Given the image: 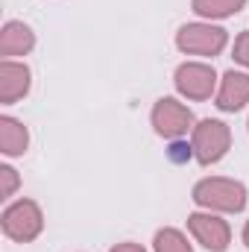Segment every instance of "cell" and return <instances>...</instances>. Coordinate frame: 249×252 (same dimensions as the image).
<instances>
[{
  "label": "cell",
  "mask_w": 249,
  "mask_h": 252,
  "mask_svg": "<svg viewBox=\"0 0 249 252\" xmlns=\"http://www.w3.org/2000/svg\"><path fill=\"white\" fill-rule=\"evenodd\" d=\"M30 85H32V73L27 64L12 62V59L0 62V103L3 106H12L21 97H27Z\"/></svg>",
  "instance_id": "8"
},
{
  "label": "cell",
  "mask_w": 249,
  "mask_h": 252,
  "mask_svg": "<svg viewBox=\"0 0 249 252\" xmlns=\"http://www.w3.org/2000/svg\"><path fill=\"white\" fill-rule=\"evenodd\" d=\"M15 188H18V173L9 164H3L0 167V199H9L15 193Z\"/></svg>",
  "instance_id": "14"
},
{
  "label": "cell",
  "mask_w": 249,
  "mask_h": 252,
  "mask_svg": "<svg viewBox=\"0 0 249 252\" xmlns=\"http://www.w3.org/2000/svg\"><path fill=\"white\" fill-rule=\"evenodd\" d=\"M249 103V73L226 70L217 88V109L220 112H241Z\"/></svg>",
  "instance_id": "9"
},
{
  "label": "cell",
  "mask_w": 249,
  "mask_h": 252,
  "mask_svg": "<svg viewBox=\"0 0 249 252\" xmlns=\"http://www.w3.org/2000/svg\"><path fill=\"white\" fill-rule=\"evenodd\" d=\"M153 250L156 252H193L187 238L179 229H158L153 238Z\"/></svg>",
  "instance_id": "13"
},
{
  "label": "cell",
  "mask_w": 249,
  "mask_h": 252,
  "mask_svg": "<svg viewBox=\"0 0 249 252\" xmlns=\"http://www.w3.org/2000/svg\"><path fill=\"white\" fill-rule=\"evenodd\" d=\"M109 252H147V250L138 247V244H118V247H112Z\"/></svg>",
  "instance_id": "16"
},
{
  "label": "cell",
  "mask_w": 249,
  "mask_h": 252,
  "mask_svg": "<svg viewBox=\"0 0 249 252\" xmlns=\"http://www.w3.org/2000/svg\"><path fill=\"white\" fill-rule=\"evenodd\" d=\"M229 44V32L214 24H185L176 32V47L187 56H217Z\"/></svg>",
  "instance_id": "4"
},
{
  "label": "cell",
  "mask_w": 249,
  "mask_h": 252,
  "mask_svg": "<svg viewBox=\"0 0 249 252\" xmlns=\"http://www.w3.org/2000/svg\"><path fill=\"white\" fill-rule=\"evenodd\" d=\"M176 91L187 100H208L217 88V73L205 62H185L176 67Z\"/></svg>",
  "instance_id": "7"
},
{
  "label": "cell",
  "mask_w": 249,
  "mask_h": 252,
  "mask_svg": "<svg viewBox=\"0 0 249 252\" xmlns=\"http://www.w3.org/2000/svg\"><path fill=\"white\" fill-rule=\"evenodd\" d=\"M153 126L161 138L176 141V138L187 135V129H193V112L173 97H161L153 106Z\"/></svg>",
  "instance_id": "6"
},
{
  "label": "cell",
  "mask_w": 249,
  "mask_h": 252,
  "mask_svg": "<svg viewBox=\"0 0 249 252\" xmlns=\"http://www.w3.org/2000/svg\"><path fill=\"white\" fill-rule=\"evenodd\" d=\"M27 147H30L27 126L21 124V121H15V118H9V115H3L0 118V153L9 156V158H15V156H24Z\"/></svg>",
  "instance_id": "11"
},
{
  "label": "cell",
  "mask_w": 249,
  "mask_h": 252,
  "mask_svg": "<svg viewBox=\"0 0 249 252\" xmlns=\"http://www.w3.org/2000/svg\"><path fill=\"white\" fill-rule=\"evenodd\" d=\"M187 229L193 235V241L208 252H226L232 244V229L223 217H217L214 211H196L187 217Z\"/></svg>",
  "instance_id": "5"
},
{
  "label": "cell",
  "mask_w": 249,
  "mask_h": 252,
  "mask_svg": "<svg viewBox=\"0 0 249 252\" xmlns=\"http://www.w3.org/2000/svg\"><path fill=\"white\" fill-rule=\"evenodd\" d=\"M235 62L249 67V32H241L238 41H235Z\"/></svg>",
  "instance_id": "15"
},
{
  "label": "cell",
  "mask_w": 249,
  "mask_h": 252,
  "mask_svg": "<svg viewBox=\"0 0 249 252\" xmlns=\"http://www.w3.org/2000/svg\"><path fill=\"white\" fill-rule=\"evenodd\" d=\"M190 132H193L190 135V150H193V158L199 164H217L229 153V147H232V132H229V126L223 121L205 118Z\"/></svg>",
  "instance_id": "3"
},
{
  "label": "cell",
  "mask_w": 249,
  "mask_h": 252,
  "mask_svg": "<svg viewBox=\"0 0 249 252\" xmlns=\"http://www.w3.org/2000/svg\"><path fill=\"white\" fill-rule=\"evenodd\" d=\"M244 244H247V250H249V223L244 226Z\"/></svg>",
  "instance_id": "17"
},
{
  "label": "cell",
  "mask_w": 249,
  "mask_h": 252,
  "mask_svg": "<svg viewBox=\"0 0 249 252\" xmlns=\"http://www.w3.org/2000/svg\"><path fill=\"white\" fill-rule=\"evenodd\" d=\"M35 47V32L24 21H6L0 30V53L6 59L12 56H27Z\"/></svg>",
  "instance_id": "10"
},
{
  "label": "cell",
  "mask_w": 249,
  "mask_h": 252,
  "mask_svg": "<svg viewBox=\"0 0 249 252\" xmlns=\"http://www.w3.org/2000/svg\"><path fill=\"white\" fill-rule=\"evenodd\" d=\"M193 202L205 211L220 214H238L247 208V188L226 176H211L193 185Z\"/></svg>",
  "instance_id": "1"
},
{
  "label": "cell",
  "mask_w": 249,
  "mask_h": 252,
  "mask_svg": "<svg viewBox=\"0 0 249 252\" xmlns=\"http://www.w3.org/2000/svg\"><path fill=\"white\" fill-rule=\"evenodd\" d=\"M190 6H193V12L199 15V18H232V15H238L244 6H247V0H190Z\"/></svg>",
  "instance_id": "12"
},
{
  "label": "cell",
  "mask_w": 249,
  "mask_h": 252,
  "mask_svg": "<svg viewBox=\"0 0 249 252\" xmlns=\"http://www.w3.org/2000/svg\"><path fill=\"white\" fill-rule=\"evenodd\" d=\"M0 226H3V235L15 244H30L41 235L44 229V214L38 208V202L32 199H18L12 205H6L3 217H0Z\"/></svg>",
  "instance_id": "2"
}]
</instances>
